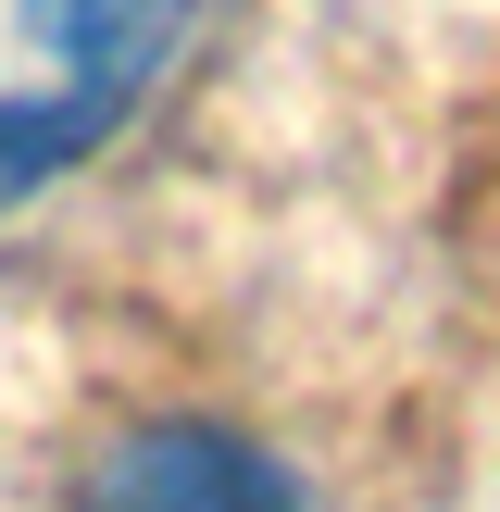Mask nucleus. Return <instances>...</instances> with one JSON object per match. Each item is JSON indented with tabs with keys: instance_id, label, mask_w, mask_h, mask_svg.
I'll return each mask as SVG.
<instances>
[{
	"instance_id": "obj_1",
	"label": "nucleus",
	"mask_w": 500,
	"mask_h": 512,
	"mask_svg": "<svg viewBox=\"0 0 500 512\" xmlns=\"http://www.w3.org/2000/svg\"><path fill=\"white\" fill-rule=\"evenodd\" d=\"M75 512H300V488H288L275 450L238 438V425L163 413V425H125V438L88 463Z\"/></svg>"
},
{
	"instance_id": "obj_2",
	"label": "nucleus",
	"mask_w": 500,
	"mask_h": 512,
	"mask_svg": "<svg viewBox=\"0 0 500 512\" xmlns=\"http://www.w3.org/2000/svg\"><path fill=\"white\" fill-rule=\"evenodd\" d=\"M25 25L75 63V100L88 113H125L163 75V50L188 38V0H25Z\"/></svg>"
},
{
	"instance_id": "obj_3",
	"label": "nucleus",
	"mask_w": 500,
	"mask_h": 512,
	"mask_svg": "<svg viewBox=\"0 0 500 512\" xmlns=\"http://www.w3.org/2000/svg\"><path fill=\"white\" fill-rule=\"evenodd\" d=\"M100 125L113 113H88V100H0V200H25L38 175H63L75 150H100Z\"/></svg>"
}]
</instances>
